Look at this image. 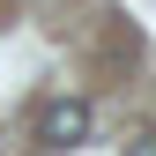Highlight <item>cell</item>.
I'll return each instance as SVG.
<instances>
[{
  "label": "cell",
  "instance_id": "cell-1",
  "mask_svg": "<svg viewBox=\"0 0 156 156\" xmlns=\"http://www.w3.org/2000/svg\"><path fill=\"white\" fill-rule=\"evenodd\" d=\"M89 126H97L89 97H52V104L37 112V149H45V156H67V149L89 141Z\"/></svg>",
  "mask_w": 156,
  "mask_h": 156
},
{
  "label": "cell",
  "instance_id": "cell-2",
  "mask_svg": "<svg viewBox=\"0 0 156 156\" xmlns=\"http://www.w3.org/2000/svg\"><path fill=\"white\" fill-rule=\"evenodd\" d=\"M126 156H156V134H134V141H126Z\"/></svg>",
  "mask_w": 156,
  "mask_h": 156
}]
</instances>
